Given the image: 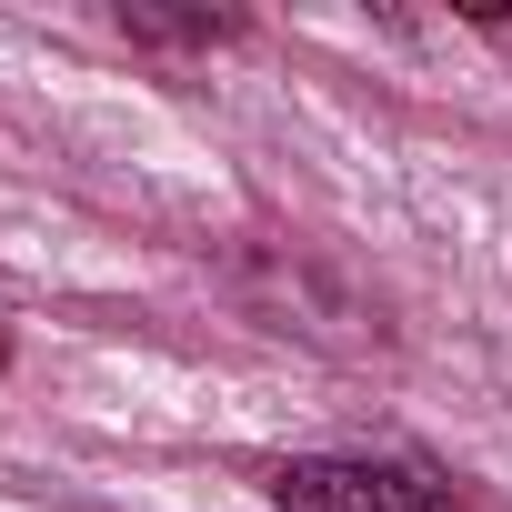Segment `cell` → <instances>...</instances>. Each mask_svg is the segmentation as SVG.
<instances>
[{
  "instance_id": "1",
  "label": "cell",
  "mask_w": 512,
  "mask_h": 512,
  "mask_svg": "<svg viewBox=\"0 0 512 512\" xmlns=\"http://www.w3.org/2000/svg\"><path fill=\"white\" fill-rule=\"evenodd\" d=\"M272 502L282 512H462L432 472H412V462H352V452L282 462L272 472Z\"/></svg>"
},
{
  "instance_id": "2",
  "label": "cell",
  "mask_w": 512,
  "mask_h": 512,
  "mask_svg": "<svg viewBox=\"0 0 512 512\" xmlns=\"http://www.w3.org/2000/svg\"><path fill=\"white\" fill-rule=\"evenodd\" d=\"M131 41H231V21H161V11H121Z\"/></svg>"
},
{
  "instance_id": "3",
  "label": "cell",
  "mask_w": 512,
  "mask_h": 512,
  "mask_svg": "<svg viewBox=\"0 0 512 512\" xmlns=\"http://www.w3.org/2000/svg\"><path fill=\"white\" fill-rule=\"evenodd\" d=\"M0 362H11V332H0Z\"/></svg>"
}]
</instances>
